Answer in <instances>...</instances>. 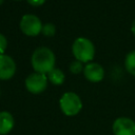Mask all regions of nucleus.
<instances>
[{
    "instance_id": "dca6fc26",
    "label": "nucleus",
    "mask_w": 135,
    "mask_h": 135,
    "mask_svg": "<svg viewBox=\"0 0 135 135\" xmlns=\"http://www.w3.org/2000/svg\"><path fill=\"white\" fill-rule=\"evenodd\" d=\"M131 31H132V33H133L134 36H135V20L133 21V23H132V25H131Z\"/></svg>"
},
{
    "instance_id": "0eeeda50",
    "label": "nucleus",
    "mask_w": 135,
    "mask_h": 135,
    "mask_svg": "<svg viewBox=\"0 0 135 135\" xmlns=\"http://www.w3.org/2000/svg\"><path fill=\"white\" fill-rule=\"evenodd\" d=\"M16 72V63L14 59L5 54L0 55V79L7 80L14 76Z\"/></svg>"
},
{
    "instance_id": "7ed1b4c3",
    "label": "nucleus",
    "mask_w": 135,
    "mask_h": 135,
    "mask_svg": "<svg viewBox=\"0 0 135 135\" xmlns=\"http://www.w3.org/2000/svg\"><path fill=\"white\" fill-rule=\"evenodd\" d=\"M59 105L64 115L75 116L81 111L82 101L76 93L66 92L61 96V98L59 100Z\"/></svg>"
},
{
    "instance_id": "4468645a",
    "label": "nucleus",
    "mask_w": 135,
    "mask_h": 135,
    "mask_svg": "<svg viewBox=\"0 0 135 135\" xmlns=\"http://www.w3.org/2000/svg\"><path fill=\"white\" fill-rule=\"evenodd\" d=\"M6 46H7V40L4 37V35H2L0 33V55L4 54V51H5Z\"/></svg>"
},
{
    "instance_id": "9d476101",
    "label": "nucleus",
    "mask_w": 135,
    "mask_h": 135,
    "mask_svg": "<svg viewBox=\"0 0 135 135\" xmlns=\"http://www.w3.org/2000/svg\"><path fill=\"white\" fill-rule=\"evenodd\" d=\"M47 79L53 84L59 85V84L63 83V81H64V74L60 69L54 68L50 73H47Z\"/></svg>"
},
{
    "instance_id": "f3484780",
    "label": "nucleus",
    "mask_w": 135,
    "mask_h": 135,
    "mask_svg": "<svg viewBox=\"0 0 135 135\" xmlns=\"http://www.w3.org/2000/svg\"><path fill=\"white\" fill-rule=\"evenodd\" d=\"M3 1H4V0H0V4H2V3H3Z\"/></svg>"
},
{
    "instance_id": "f257e3e1",
    "label": "nucleus",
    "mask_w": 135,
    "mask_h": 135,
    "mask_svg": "<svg viewBox=\"0 0 135 135\" xmlns=\"http://www.w3.org/2000/svg\"><path fill=\"white\" fill-rule=\"evenodd\" d=\"M55 54L46 46L37 47L32 55V65L35 72L47 74L55 68Z\"/></svg>"
},
{
    "instance_id": "6e6552de",
    "label": "nucleus",
    "mask_w": 135,
    "mask_h": 135,
    "mask_svg": "<svg viewBox=\"0 0 135 135\" xmlns=\"http://www.w3.org/2000/svg\"><path fill=\"white\" fill-rule=\"evenodd\" d=\"M83 73L85 78L91 82H98L104 77L103 68L96 62H90L83 68Z\"/></svg>"
},
{
    "instance_id": "f8f14e48",
    "label": "nucleus",
    "mask_w": 135,
    "mask_h": 135,
    "mask_svg": "<svg viewBox=\"0 0 135 135\" xmlns=\"http://www.w3.org/2000/svg\"><path fill=\"white\" fill-rule=\"evenodd\" d=\"M41 32L43 33V35L50 37V36H53V35L55 34V32H56V27H55V25H54L53 23L47 22V23H45V24L42 25V30H41Z\"/></svg>"
},
{
    "instance_id": "ddd939ff",
    "label": "nucleus",
    "mask_w": 135,
    "mask_h": 135,
    "mask_svg": "<svg viewBox=\"0 0 135 135\" xmlns=\"http://www.w3.org/2000/svg\"><path fill=\"white\" fill-rule=\"evenodd\" d=\"M82 70H83L82 62H80V61H78V60H75V61L71 62V64H70V71H71L73 74H79Z\"/></svg>"
},
{
    "instance_id": "20e7f679",
    "label": "nucleus",
    "mask_w": 135,
    "mask_h": 135,
    "mask_svg": "<svg viewBox=\"0 0 135 135\" xmlns=\"http://www.w3.org/2000/svg\"><path fill=\"white\" fill-rule=\"evenodd\" d=\"M41 20L33 14H25L20 20V28L27 36H37L42 30Z\"/></svg>"
},
{
    "instance_id": "f03ea898",
    "label": "nucleus",
    "mask_w": 135,
    "mask_h": 135,
    "mask_svg": "<svg viewBox=\"0 0 135 135\" xmlns=\"http://www.w3.org/2000/svg\"><path fill=\"white\" fill-rule=\"evenodd\" d=\"M72 52L76 60L80 62H88L94 58L95 46L90 39L79 37L73 42Z\"/></svg>"
},
{
    "instance_id": "423d86ee",
    "label": "nucleus",
    "mask_w": 135,
    "mask_h": 135,
    "mask_svg": "<svg viewBox=\"0 0 135 135\" xmlns=\"http://www.w3.org/2000/svg\"><path fill=\"white\" fill-rule=\"evenodd\" d=\"M114 135H135V121L129 117H118L112 126Z\"/></svg>"
},
{
    "instance_id": "39448f33",
    "label": "nucleus",
    "mask_w": 135,
    "mask_h": 135,
    "mask_svg": "<svg viewBox=\"0 0 135 135\" xmlns=\"http://www.w3.org/2000/svg\"><path fill=\"white\" fill-rule=\"evenodd\" d=\"M47 85V77L45 74L41 73H32L25 79V88L28 92L33 94L42 93Z\"/></svg>"
},
{
    "instance_id": "1a4fd4ad",
    "label": "nucleus",
    "mask_w": 135,
    "mask_h": 135,
    "mask_svg": "<svg viewBox=\"0 0 135 135\" xmlns=\"http://www.w3.org/2000/svg\"><path fill=\"white\" fill-rule=\"evenodd\" d=\"M15 126V119L13 115L7 111L0 112V135L8 134Z\"/></svg>"
},
{
    "instance_id": "2eb2a0df",
    "label": "nucleus",
    "mask_w": 135,
    "mask_h": 135,
    "mask_svg": "<svg viewBox=\"0 0 135 135\" xmlns=\"http://www.w3.org/2000/svg\"><path fill=\"white\" fill-rule=\"evenodd\" d=\"M44 1L45 0H27V2L30 4H32V5H34V6H39V5L43 4Z\"/></svg>"
},
{
    "instance_id": "9b49d317",
    "label": "nucleus",
    "mask_w": 135,
    "mask_h": 135,
    "mask_svg": "<svg viewBox=\"0 0 135 135\" xmlns=\"http://www.w3.org/2000/svg\"><path fill=\"white\" fill-rule=\"evenodd\" d=\"M124 66L127 69V71L135 76V50L134 51H131L130 53H128V55L126 56V59H124Z\"/></svg>"
}]
</instances>
